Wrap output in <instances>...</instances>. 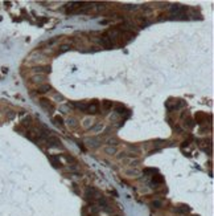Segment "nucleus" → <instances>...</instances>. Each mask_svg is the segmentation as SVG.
<instances>
[{"instance_id": "nucleus-16", "label": "nucleus", "mask_w": 214, "mask_h": 216, "mask_svg": "<svg viewBox=\"0 0 214 216\" xmlns=\"http://www.w3.org/2000/svg\"><path fill=\"white\" fill-rule=\"evenodd\" d=\"M104 151L107 152V154H116V149L115 147H106V149H104Z\"/></svg>"}, {"instance_id": "nucleus-6", "label": "nucleus", "mask_w": 214, "mask_h": 216, "mask_svg": "<svg viewBox=\"0 0 214 216\" xmlns=\"http://www.w3.org/2000/svg\"><path fill=\"white\" fill-rule=\"evenodd\" d=\"M164 183V178L163 175H160V174H157V175H155L153 174V176H152V182H151V184H152L153 187H157L159 184H163Z\"/></svg>"}, {"instance_id": "nucleus-11", "label": "nucleus", "mask_w": 214, "mask_h": 216, "mask_svg": "<svg viewBox=\"0 0 214 216\" xmlns=\"http://www.w3.org/2000/svg\"><path fill=\"white\" fill-rule=\"evenodd\" d=\"M53 122H54L56 126H60V127L64 126V119H62V117H60V115H56V117L53 118Z\"/></svg>"}, {"instance_id": "nucleus-23", "label": "nucleus", "mask_w": 214, "mask_h": 216, "mask_svg": "<svg viewBox=\"0 0 214 216\" xmlns=\"http://www.w3.org/2000/svg\"><path fill=\"white\" fill-rule=\"evenodd\" d=\"M67 123H69V126H71V127H74V126H75V119L74 118H69V119H67Z\"/></svg>"}, {"instance_id": "nucleus-8", "label": "nucleus", "mask_w": 214, "mask_h": 216, "mask_svg": "<svg viewBox=\"0 0 214 216\" xmlns=\"http://www.w3.org/2000/svg\"><path fill=\"white\" fill-rule=\"evenodd\" d=\"M171 12H173L176 15H181L182 12H185V7L184 6H172Z\"/></svg>"}, {"instance_id": "nucleus-17", "label": "nucleus", "mask_w": 214, "mask_h": 216, "mask_svg": "<svg viewBox=\"0 0 214 216\" xmlns=\"http://www.w3.org/2000/svg\"><path fill=\"white\" fill-rule=\"evenodd\" d=\"M127 174L130 176H136L139 174V171H136V170H127Z\"/></svg>"}, {"instance_id": "nucleus-19", "label": "nucleus", "mask_w": 214, "mask_h": 216, "mask_svg": "<svg viewBox=\"0 0 214 216\" xmlns=\"http://www.w3.org/2000/svg\"><path fill=\"white\" fill-rule=\"evenodd\" d=\"M152 205H153V207H155V208H160V207H161V205H163V203H161V202H160V200H155V202L152 203Z\"/></svg>"}, {"instance_id": "nucleus-1", "label": "nucleus", "mask_w": 214, "mask_h": 216, "mask_svg": "<svg viewBox=\"0 0 214 216\" xmlns=\"http://www.w3.org/2000/svg\"><path fill=\"white\" fill-rule=\"evenodd\" d=\"M97 202H98V205H99V209L104 211L106 214H111L110 204H108V202H107V199H106V198H104V196H99Z\"/></svg>"}, {"instance_id": "nucleus-5", "label": "nucleus", "mask_w": 214, "mask_h": 216, "mask_svg": "<svg viewBox=\"0 0 214 216\" xmlns=\"http://www.w3.org/2000/svg\"><path fill=\"white\" fill-rule=\"evenodd\" d=\"M99 102L98 101H93V102H90L89 103V106H87V112L86 113H89V114H99Z\"/></svg>"}, {"instance_id": "nucleus-10", "label": "nucleus", "mask_w": 214, "mask_h": 216, "mask_svg": "<svg viewBox=\"0 0 214 216\" xmlns=\"http://www.w3.org/2000/svg\"><path fill=\"white\" fill-rule=\"evenodd\" d=\"M50 90H52V86H50V85H48V84H45V85L40 86V88H39L36 92H37L39 94H43V93H48V92H50Z\"/></svg>"}, {"instance_id": "nucleus-3", "label": "nucleus", "mask_w": 214, "mask_h": 216, "mask_svg": "<svg viewBox=\"0 0 214 216\" xmlns=\"http://www.w3.org/2000/svg\"><path fill=\"white\" fill-rule=\"evenodd\" d=\"M45 141H46V143H48V146H49V147H61V149H62V147H64V146H62V143H61V141H60L58 138H57V137L49 135V137H48V138H46Z\"/></svg>"}, {"instance_id": "nucleus-24", "label": "nucleus", "mask_w": 214, "mask_h": 216, "mask_svg": "<svg viewBox=\"0 0 214 216\" xmlns=\"http://www.w3.org/2000/svg\"><path fill=\"white\" fill-rule=\"evenodd\" d=\"M123 8H126V9H136V6H123Z\"/></svg>"}, {"instance_id": "nucleus-13", "label": "nucleus", "mask_w": 214, "mask_h": 216, "mask_svg": "<svg viewBox=\"0 0 214 216\" xmlns=\"http://www.w3.org/2000/svg\"><path fill=\"white\" fill-rule=\"evenodd\" d=\"M102 106L104 110H110L114 106V102L112 101H102Z\"/></svg>"}, {"instance_id": "nucleus-14", "label": "nucleus", "mask_w": 214, "mask_h": 216, "mask_svg": "<svg viewBox=\"0 0 214 216\" xmlns=\"http://www.w3.org/2000/svg\"><path fill=\"white\" fill-rule=\"evenodd\" d=\"M176 211H177L179 214H186V212H189V211H190V208L188 207V205H181V207L176 208Z\"/></svg>"}, {"instance_id": "nucleus-21", "label": "nucleus", "mask_w": 214, "mask_h": 216, "mask_svg": "<svg viewBox=\"0 0 214 216\" xmlns=\"http://www.w3.org/2000/svg\"><path fill=\"white\" fill-rule=\"evenodd\" d=\"M83 122H85V123H83V126H85V127H86V129H87V127H89V126H90V123H91V122H93V121H91V119H90V118H86V119H85V121H83Z\"/></svg>"}, {"instance_id": "nucleus-18", "label": "nucleus", "mask_w": 214, "mask_h": 216, "mask_svg": "<svg viewBox=\"0 0 214 216\" xmlns=\"http://www.w3.org/2000/svg\"><path fill=\"white\" fill-rule=\"evenodd\" d=\"M101 129H103V125L102 123H97L94 127H91V130L93 131H98V130H101Z\"/></svg>"}, {"instance_id": "nucleus-2", "label": "nucleus", "mask_w": 214, "mask_h": 216, "mask_svg": "<svg viewBox=\"0 0 214 216\" xmlns=\"http://www.w3.org/2000/svg\"><path fill=\"white\" fill-rule=\"evenodd\" d=\"M40 105H41V106H43V108H44L49 114L53 113V110H54V105H53V102H52V101H49V99H46V98H41V99H40Z\"/></svg>"}, {"instance_id": "nucleus-15", "label": "nucleus", "mask_w": 214, "mask_h": 216, "mask_svg": "<svg viewBox=\"0 0 214 216\" xmlns=\"http://www.w3.org/2000/svg\"><path fill=\"white\" fill-rule=\"evenodd\" d=\"M107 143L110 145V146H118L119 145V141L116 138H110V139L107 141Z\"/></svg>"}, {"instance_id": "nucleus-9", "label": "nucleus", "mask_w": 214, "mask_h": 216, "mask_svg": "<svg viewBox=\"0 0 214 216\" xmlns=\"http://www.w3.org/2000/svg\"><path fill=\"white\" fill-rule=\"evenodd\" d=\"M49 161L52 162V165H53L54 167H61L60 156H57V155H49Z\"/></svg>"}, {"instance_id": "nucleus-20", "label": "nucleus", "mask_w": 214, "mask_h": 216, "mask_svg": "<svg viewBox=\"0 0 214 216\" xmlns=\"http://www.w3.org/2000/svg\"><path fill=\"white\" fill-rule=\"evenodd\" d=\"M69 49H70V46H69V45H64V46H61V49L58 50V53H64V52L69 50Z\"/></svg>"}, {"instance_id": "nucleus-7", "label": "nucleus", "mask_w": 214, "mask_h": 216, "mask_svg": "<svg viewBox=\"0 0 214 216\" xmlns=\"http://www.w3.org/2000/svg\"><path fill=\"white\" fill-rule=\"evenodd\" d=\"M71 105H73V106H74V108H77L78 110H81V112H83V113H86V112H87V106H89V103H85V102H78V101H75V102H73Z\"/></svg>"}, {"instance_id": "nucleus-12", "label": "nucleus", "mask_w": 214, "mask_h": 216, "mask_svg": "<svg viewBox=\"0 0 214 216\" xmlns=\"http://www.w3.org/2000/svg\"><path fill=\"white\" fill-rule=\"evenodd\" d=\"M115 112H116V114H119V115H122V114H124L127 112V109L123 106V105H116L115 106Z\"/></svg>"}, {"instance_id": "nucleus-22", "label": "nucleus", "mask_w": 214, "mask_h": 216, "mask_svg": "<svg viewBox=\"0 0 214 216\" xmlns=\"http://www.w3.org/2000/svg\"><path fill=\"white\" fill-rule=\"evenodd\" d=\"M185 125H188V127H193L194 126V122H193V119H188V121H185Z\"/></svg>"}, {"instance_id": "nucleus-4", "label": "nucleus", "mask_w": 214, "mask_h": 216, "mask_svg": "<svg viewBox=\"0 0 214 216\" xmlns=\"http://www.w3.org/2000/svg\"><path fill=\"white\" fill-rule=\"evenodd\" d=\"M101 43H102L103 46H106V48H108V49H110V48H114V46L116 45L115 41H112L106 33H103V35L101 36Z\"/></svg>"}]
</instances>
